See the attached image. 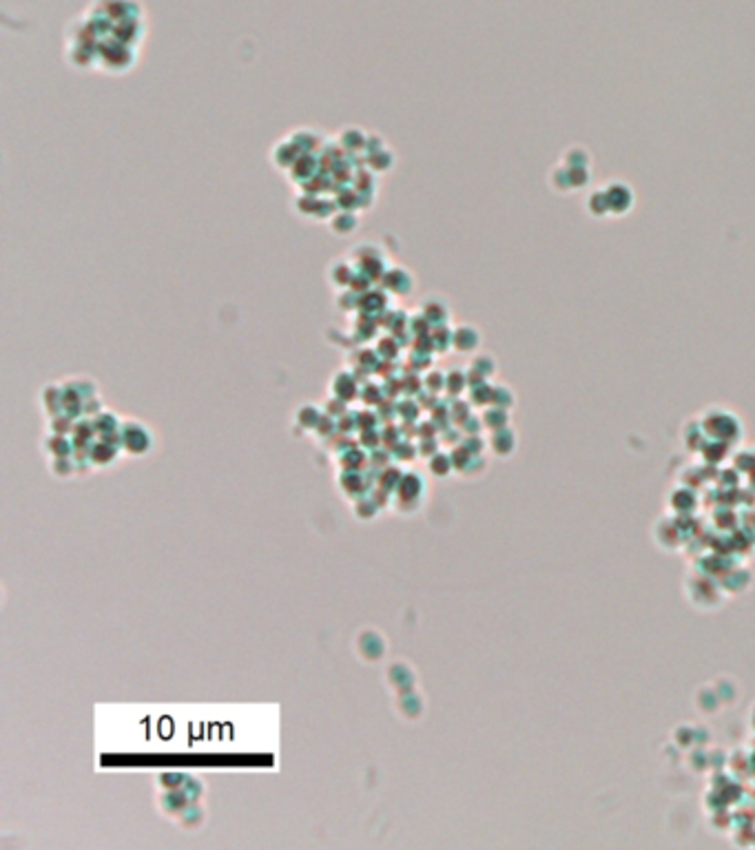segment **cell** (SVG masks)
Wrapping results in <instances>:
<instances>
[{
  "label": "cell",
  "mask_w": 755,
  "mask_h": 850,
  "mask_svg": "<svg viewBox=\"0 0 755 850\" xmlns=\"http://www.w3.org/2000/svg\"><path fill=\"white\" fill-rule=\"evenodd\" d=\"M299 158H301L299 148L288 138L279 140L273 148H270V162H273V166L279 171H291Z\"/></svg>",
  "instance_id": "1"
},
{
  "label": "cell",
  "mask_w": 755,
  "mask_h": 850,
  "mask_svg": "<svg viewBox=\"0 0 755 850\" xmlns=\"http://www.w3.org/2000/svg\"><path fill=\"white\" fill-rule=\"evenodd\" d=\"M386 288L395 295H407L414 291V277L405 268H388L386 270Z\"/></svg>",
  "instance_id": "2"
},
{
  "label": "cell",
  "mask_w": 755,
  "mask_h": 850,
  "mask_svg": "<svg viewBox=\"0 0 755 850\" xmlns=\"http://www.w3.org/2000/svg\"><path fill=\"white\" fill-rule=\"evenodd\" d=\"M288 140L299 148L301 156H312L315 151L322 146V135L315 133L312 129H295L288 135Z\"/></svg>",
  "instance_id": "3"
},
{
  "label": "cell",
  "mask_w": 755,
  "mask_h": 850,
  "mask_svg": "<svg viewBox=\"0 0 755 850\" xmlns=\"http://www.w3.org/2000/svg\"><path fill=\"white\" fill-rule=\"evenodd\" d=\"M481 343V335L478 330L472 326H459L455 332H452V345L457 348L461 353H472L476 350Z\"/></svg>",
  "instance_id": "4"
},
{
  "label": "cell",
  "mask_w": 755,
  "mask_h": 850,
  "mask_svg": "<svg viewBox=\"0 0 755 850\" xmlns=\"http://www.w3.org/2000/svg\"><path fill=\"white\" fill-rule=\"evenodd\" d=\"M368 142V133L361 131L359 127H345L339 133V144L348 151H359V148H366Z\"/></svg>",
  "instance_id": "5"
},
{
  "label": "cell",
  "mask_w": 755,
  "mask_h": 850,
  "mask_svg": "<svg viewBox=\"0 0 755 850\" xmlns=\"http://www.w3.org/2000/svg\"><path fill=\"white\" fill-rule=\"evenodd\" d=\"M357 224H359V220L350 210H341L337 215L330 217V229L335 235H350L357 229Z\"/></svg>",
  "instance_id": "6"
},
{
  "label": "cell",
  "mask_w": 755,
  "mask_h": 850,
  "mask_svg": "<svg viewBox=\"0 0 755 850\" xmlns=\"http://www.w3.org/2000/svg\"><path fill=\"white\" fill-rule=\"evenodd\" d=\"M424 315H426L428 322H432V324L448 322L450 310L445 308V299H434V297L426 299V303H424Z\"/></svg>",
  "instance_id": "7"
},
{
  "label": "cell",
  "mask_w": 755,
  "mask_h": 850,
  "mask_svg": "<svg viewBox=\"0 0 755 850\" xmlns=\"http://www.w3.org/2000/svg\"><path fill=\"white\" fill-rule=\"evenodd\" d=\"M125 443L131 452H144L148 448V434L140 428V425L131 423V428H127Z\"/></svg>",
  "instance_id": "8"
},
{
  "label": "cell",
  "mask_w": 755,
  "mask_h": 850,
  "mask_svg": "<svg viewBox=\"0 0 755 850\" xmlns=\"http://www.w3.org/2000/svg\"><path fill=\"white\" fill-rule=\"evenodd\" d=\"M392 166H395V153L388 148L370 156V169L374 173H388V171H392Z\"/></svg>",
  "instance_id": "9"
},
{
  "label": "cell",
  "mask_w": 755,
  "mask_h": 850,
  "mask_svg": "<svg viewBox=\"0 0 755 850\" xmlns=\"http://www.w3.org/2000/svg\"><path fill=\"white\" fill-rule=\"evenodd\" d=\"M348 388L357 390V383L353 381V376H350V374H339V376H335V394H339L341 399H350V397H355L353 392H348Z\"/></svg>",
  "instance_id": "10"
}]
</instances>
